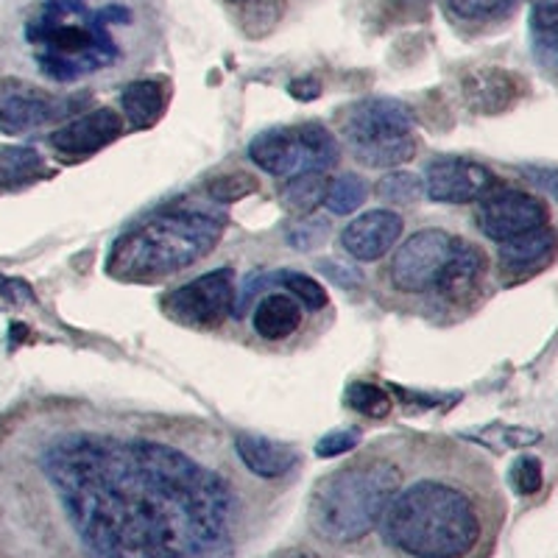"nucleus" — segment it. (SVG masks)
Listing matches in <instances>:
<instances>
[{
  "label": "nucleus",
  "instance_id": "32",
  "mask_svg": "<svg viewBox=\"0 0 558 558\" xmlns=\"http://www.w3.org/2000/svg\"><path fill=\"white\" fill-rule=\"evenodd\" d=\"M361 445V430L357 427H349V430H332L322 438L316 445L318 458H336L343 452H352Z\"/></svg>",
  "mask_w": 558,
  "mask_h": 558
},
{
  "label": "nucleus",
  "instance_id": "37",
  "mask_svg": "<svg viewBox=\"0 0 558 558\" xmlns=\"http://www.w3.org/2000/svg\"><path fill=\"white\" fill-rule=\"evenodd\" d=\"M274 558H318V556L313 550H302V547H293V550L279 553V556H274Z\"/></svg>",
  "mask_w": 558,
  "mask_h": 558
},
{
  "label": "nucleus",
  "instance_id": "30",
  "mask_svg": "<svg viewBox=\"0 0 558 558\" xmlns=\"http://www.w3.org/2000/svg\"><path fill=\"white\" fill-rule=\"evenodd\" d=\"M514 3L517 0H447V9L461 20H492L506 14Z\"/></svg>",
  "mask_w": 558,
  "mask_h": 558
},
{
  "label": "nucleus",
  "instance_id": "29",
  "mask_svg": "<svg viewBox=\"0 0 558 558\" xmlns=\"http://www.w3.org/2000/svg\"><path fill=\"white\" fill-rule=\"evenodd\" d=\"M238 9H241L243 28L254 37L266 34L279 20V0H243Z\"/></svg>",
  "mask_w": 558,
  "mask_h": 558
},
{
  "label": "nucleus",
  "instance_id": "21",
  "mask_svg": "<svg viewBox=\"0 0 558 558\" xmlns=\"http://www.w3.org/2000/svg\"><path fill=\"white\" fill-rule=\"evenodd\" d=\"M48 177L45 159L34 148L3 146L0 148V193L32 184Z\"/></svg>",
  "mask_w": 558,
  "mask_h": 558
},
{
  "label": "nucleus",
  "instance_id": "6",
  "mask_svg": "<svg viewBox=\"0 0 558 558\" xmlns=\"http://www.w3.org/2000/svg\"><path fill=\"white\" fill-rule=\"evenodd\" d=\"M343 140L355 162L366 168H397L418 151L413 114L393 98H366L349 109L341 123Z\"/></svg>",
  "mask_w": 558,
  "mask_h": 558
},
{
  "label": "nucleus",
  "instance_id": "28",
  "mask_svg": "<svg viewBox=\"0 0 558 558\" xmlns=\"http://www.w3.org/2000/svg\"><path fill=\"white\" fill-rule=\"evenodd\" d=\"M257 187H260V184H257V179L248 177V173H243V171L223 173V177L213 179V182L207 184L209 196L216 198V202H221V204L241 202V198H246L248 193H254Z\"/></svg>",
  "mask_w": 558,
  "mask_h": 558
},
{
  "label": "nucleus",
  "instance_id": "27",
  "mask_svg": "<svg viewBox=\"0 0 558 558\" xmlns=\"http://www.w3.org/2000/svg\"><path fill=\"white\" fill-rule=\"evenodd\" d=\"M277 282L286 288L293 299H299L302 307H311V311L327 307V291H324L313 277H305V274L299 271H282V277H277Z\"/></svg>",
  "mask_w": 558,
  "mask_h": 558
},
{
  "label": "nucleus",
  "instance_id": "19",
  "mask_svg": "<svg viewBox=\"0 0 558 558\" xmlns=\"http://www.w3.org/2000/svg\"><path fill=\"white\" fill-rule=\"evenodd\" d=\"M558 248V238L550 227H539L520 238L500 243V266L508 274L539 271L550 263Z\"/></svg>",
  "mask_w": 558,
  "mask_h": 558
},
{
  "label": "nucleus",
  "instance_id": "24",
  "mask_svg": "<svg viewBox=\"0 0 558 558\" xmlns=\"http://www.w3.org/2000/svg\"><path fill=\"white\" fill-rule=\"evenodd\" d=\"M368 196V184L363 182L355 173H343L336 182H330L327 187V196H324V207L330 209L332 216H349L355 213Z\"/></svg>",
  "mask_w": 558,
  "mask_h": 558
},
{
  "label": "nucleus",
  "instance_id": "3",
  "mask_svg": "<svg viewBox=\"0 0 558 558\" xmlns=\"http://www.w3.org/2000/svg\"><path fill=\"white\" fill-rule=\"evenodd\" d=\"M134 26L123 0H37L23 23L28 57L53 84H82L121 68L129 48L118 32Z\"/></svg>",
  "mask_w": 558,
  "mask_h": 558
},
{
  "label": "nucleus",
  "instance_id": "1",
  "mask_svg": "<svg viewBox=\"0 0 558 558\" xmlns=\"http://www.w3.org/2000/svg\"><path fill=\"white\" fill-rule=\"evenodd\" d=\"M82 558H223L254 486L198 418L59 402L23 450Z\"/></svg>",
  "mask_w": 558,
  "mask_h": 558
},
{
  "label": "nucleus",
  "instance_id": "18",
  "mask_svg": "<svg viewBox=\"0 0 558 558\" xmlns=\"http://www.w3.org/2000/svg\"><path fill=\"white\" fill-rule=\"evenodd\" d=\"M517 96H520V82L508 70L481 68L463 78V98L481 114L502 112L517 101Z\"/></svg>",
  "mask_w": 558,
  "mask_h": 558
},
{
  "label": "nucleus",
  "instance_id": "7",
  "mask_svg": "<svg viewBox=\"0 0 558 558\" xmlns=\"http://www.w3.org/2000/svg\"><path fill=\"white\" fill-rule=\"evenodd\" d=\"M248 157L260 171L279 179L299 173H327L338 162V143L322 123L268 129L248 146Z\"/></svg>",
  "mask_w": 558,
  "mask_h": 558
},
{
  "label": "nucleus",
  "instance_id": "2",
  "mask_svg": "<svg viewBox=\"0 0 558 558\" xmlns=\"http://www.w3.org/2000/svg\"><path fill=\"white\" fill-rule=\"evenodd\" d=\"M463 450H408L405 475L380 520L386 547L405 558H466L486 531L481 497L461 475Z\"/></svg>",
  "mask_w": 558,
  "mask_h": 558
},
{
  "label": "nucleus",
  "instance_id": "11",
  "mask_svg": "<svg viewBox=\"0 0 558 558\" xmlns=\"http://www.w3.org/2000/svg\"><path fill=\"white\" fill-rule=\"evenodd\" d=\"M547 218L550 213L542 198L525 191H511V187H500V191L495 187L488 196L481 198L475 213L477 229L497 243L547 227Z\"/></svg>",
  "mask_w": 558,
  "mask_h": 558
},
{
  "label": "nucleus",
  "instance_id": "23",
  "mask_svg": "<svg viewBox=\"0 0 558 558\" xmlns=\"http://www.w3.org/2000/svg\"><path fill=\"white\" fill-rule=\"evenodd\" d=\"M533 37L547 68L558 70V0H533Z\"/></svg>",
  "mask_w": 558,
  "mask_h": 558
},
{
  "label": "nucleus",
  "instance_id": "25",
  "mask_svg": "<svg viewBox=\"0 0 558 558\" xmlns=\"http://www.w3.org/2000/svg\"><path fill=\"white\" fill-rule=\"evenodd\" d=\"M343 400H347V405L352 408V411L363 413V416L368 418H386L393 408V400L388 397L386 388L363 380L352 383V386L347 388V393H343Z\"/></svg>",
  "mask_w": 558,
  "mask_h": 558
},
{
  "label": "nucleus",
  "instance_id": "33",
  "mask_svg": "<svg viewBox=\"0 0 558 558\" xmlns=\"http://www.w3.org/2000/svg\"><path fill=\"white\" fill-rule=\"evenodd\" d=\"M327 235H330V223L324 218H307L305 223L291 229V243L296 248H316L327 241Z\"/></svg>",
  "mask_w": 558,
  "mask_h": 558
},
{
  "label": "nucleus",
  "instance_id": "15",
  "mask_svg": "<svg viewBox=\"0 0 558 558\" xmlns=\"http://www.w3.org/2000/svg\"><path fill=\"white\" fill-rule=\"evenodd\" d=\"M486 254L475 243L461 241V246L456 248V254H452L450 263L441 271V277H438L430 296L441 299L445 305L452 307L466 305L472 296L481 293L483 279H486Z\"/></svg>",
  "mask_w": 558,
  "mask_h": 558
},
{
  "label": "nucleus",
  "instance_id": "16",
  "mask_svg": "<svg viewBox=\"0 0 558 558\" xmlns=\"http://www.w3.org/2000/svg\"><path fill=\"white\" fill-rule=\"evenodd\" d=\"M232 445H235V456L243 463V470L257 481H277V477H286L296 470V450L266 436L238 433Z\"/></svg>",
  "mask_w": 558,
  "mask_h": 558
},
{
  "label": "nucleus",
  "instance_id": "12",
  "mask_svg": "<svg viewBox=\"0 0 558 558\" xmlns=\"http://www.w3.org/2000/svg\"><path fill=\"white\" fill-rule=\"evenodd\" d=\"M497 187L495 173L472 159L445 157L427 168L425 191L438 204H472Z\"/></svg>",
  "mask_w": 558,
  "mask_h": 558
},
{
  "label": "nucleus",
  "instance_id": "20",
  "mask_svg": "<svg viewBox=\"0 0 558 558\" xmlns=\"http://www.w3.org/2000/svg\"><path fill=\"white\" fill-rule=\"evenodd\" d=\"M168 84L157 82V78H137V82L126 84L121 96L123 107V123L132 129H148L162 118L168 107Z\"/></svg>",
  "mask_w": 558,
  "mask_h": 558
},
{
  "label": "nucleus",
  "instance_id": "13",
  "mask_svg": "<svg viewBox=\"0 0 558 558\" xmlns=\"http://www.w3.org/2000/svg\"><path fill=\"white\" fill-rule=\"evenodd\" d=\"M123 129H126V123L114 109H96V112L78 114L76 121L59 126L48 137V143L62 159H84L114 143L123 134Z\"/></svg>",
  "mask_w": 558,
  "mask_h": 558
},
{
  "label": "nucleus",
  "instance_id": "38",
  "mask_svg": "<svg viewBox=\"0 0 558 558\" xmlns=\"http://www.w3.org/2000/svg\"><path fill=\"white\" fill-rule=\"evenodd\" d=\"M227 3H232V7H241L243 0H227Z\"/></svg>",
  "mask_w": 558,
  "mask_h": 558
},
{
  "label": "nucleus",
  "instance_id": "9",
  "mask_svg": "<svg viewBox=\"0 0 558 558\" xmlns=\"http://www.w3.org/2000/svg\"><path fill=\"white\" fill-rule=\"evenodd\" d=\"M235 307V277L218 268L162 299V313L191 330H218Z\"/></svg>",
  "mask_w": 558,
  "mask_h": 558
},
{
  "label": "nucleus",
  "instance_id": "34",
  "mask_svg": "<svg viewBox=\"0 0 558 558\" xmlns=\"http://www.w3.org/2000/svg\"><path fill=\"white\" fill-rule=\"evenodd\" d=\"M0 296L9 302H34V291L23 282V279L0 277Z\"/></svg>",
  "mask_w": 558,
  "mask_h": 558
},
{
  "label": "nucleus",
  "instance_id": "22",
  "mask_svg": "<svg viewBox=\"0 0 558 558\" xmlns=\"http://www.w3.org/2000/svg\"><path fill=\"white\" fill-rule=\"evenodd\" d=\"M327 173H299V177L288 179V184L279 191V202L282 207L296 213V216H311L318 204H324V196H327Z\"/></svg>",
  "mask_w": 558,
  "mask_h": 558
},
{
  "label": "nucleus",
  "instance_id": "35",
  "mask_svg": "<svg viewBox=\"0 0 558 558\" xmlns=\"http://www.w3.org/2000/svg\"><path fill=\"white\" fill-rule=\"evenodd\" d=\"M522 173H525L536 187H542V191H547L550 196L558 198V171H550V168H525Z\"/></svg>",
  "mask_w": 558,
  "mask_h": 558
},
{
  "label": "nucleus",
  "instance_id": "31",
  "mask_svg": "<svg viewBox=\"0 0 558 558\" xmlns=\"http://www.w3.org/2000/svg\"><path fill=\"white\" fill-rule=\"evenodd\" d=\"M542 483H545V477H542L539 458L522 456L520 461L514 463V470H511V486L517 488V495L522 497L536 495V492L542 488Z\"/></svg>",
  "mask_w": 558,
  "mask_h": 558
},
{
  "label": "nucleus",
  "instance_id": "14",
  "mask_svg": "<svg viewBox=\"0 0 558 558\" xmlns=\"http://www.w3.org/2000/svg\"><path fill=\"white\" fill-rule=\"evenodd\" d=\"M402 221L400 213L393 209H368L355 221H349L341 232V246L349 257H355L361 263L380 260L391 252L402 238Z\"/></svg>",
  "mask_w": 558,
  "mask_h": 558
},
{
  "label": "nucleus",
  "instance_id": "10",
  "mask_svg": "<svg viewBox=\"0 0 558 558\" xmlns=\"http://www.w3.org/2000/svg\"><path fill=\"white\" fill-rule=\"evenodd\" d=\"M82 104V98L57 96L26 78H0V132H34L45 123L70 118Z\"/></svg>",
  "mask_w": 558,
  "mask_h": 558
},
{
  "label": "nucleus",
  "instance_id": "36",
  "mask_svg": "<svg viewBox=\"0 0 558 558\" xmlns=\"http://www.w3.org/2000/svg\"><path fill=\"white\" fill-rule=\"evenodd\" d=\"M318 93H322V84L313 82V78H299V82L291 84V96L299 98V101H313Z\"/></svg>",
  "mask_w": 558,
  "mask_h": 558
},
{
  "label": "nucleus",
  "instance_id": "5",
  "mask_svg": "<svg viewBox=\"0 0 558 558\" xmlns=\"http://www.w3.org/2000/svg\"><path fill=\"white\" fill-rule=\"evenodd\" d=\"M221 235L223 216L202 204L159 209L112 243L107 271L126 282H159L204 260Z\"/></svg>",
  "mask_w": 558,
  "mask_h": 558
},
{
  "label": "nucleus",
  "instance_id": "17",
  "mask_svg": "<svg viewBox=\"0 0 558 558\" xmlns=\"http://www.w3.org/2000/svg\"><path fill=\"white\" fill-rule=\"evenodd\" d=\"M305 322V307L288 291H271L257 302L252 313V327L263 341H288Z\"/></svg>",
  "mask_w": 558,
  "mask_h": 558
},
{
  "label": "nucleus",
  "instance_id": "4",
  "mask_svg": "<svg viewBox=\"0 0 558 558\" xmlns=\"http://www.w3.org/2000/svg\"><path fill=\"white\" fill-rule=\"evenodd\" d=\"M405 441H383L318 481L307 506V522L318 539L355 545L380 527L405 475Z\"/></svg>",
  "mask_w": 558,
  "mask_h": 558
},
{
  "label": "nucleus",
  "instance_id": "8",
  "mask_svg": "<svg viewBox=\"0 0 558 558\" xmlns=\"http://www.w3.org/2000/svg\"><path fill=\"white\" fill-rule=\"evenodd\" d=\"M463 238L452 235L447 229H422L408 238L386 266L388 286L405 296H430L438 277L461 246Z\"/></svg>",
  "mask_w": 558,
  "mask_h": 558
},
{
  "label": "nucleus",
  "instance_id": "26",
  "mask_svg": "<svg viewBox=\"0 0 558 558\" xmlns=\"http://www.w3.org/2000/svg\"><path fill=\"white\" fill-rule=\"evenodd\" d=\"M422 179L416 173H388L386 179L377 182V196L386 204H393V207H408V204H416L418 196H422Z\"/></svg>",
  "mask_w": 558,
  "mask_h": 558
}]
</instances>
